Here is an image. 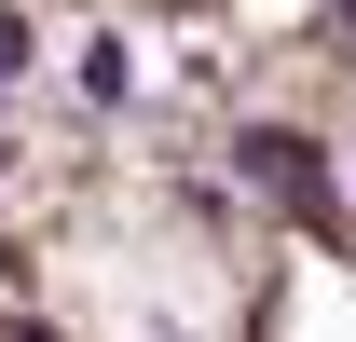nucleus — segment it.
Instances as JSON below:
<instances>
[{
  "label": "nucleus",
  "mask_w": 356,
  "mask_h": 342,
  "mask_svg": "<svg viewBox=\"0 0 356 342\" xmlns=\"http://www.w3.org/2000/svg\"><path fill=\"white\" fill-rule=\"evenodd\" d=\"M233 178H247V192H261V206H288V219H315V233H329V151H315V137H288V124H233Z\"/></svg>",
  "instance_id": "nucleus-1"
},
{
  "label": "nucleus",
  "mask_w": 356,
  "mask_h": 342,
  "mask_svg": "<svg viewBox=\"0 0 356 342\" xmlns=\"http://www.w3.org/2000/svg\"><path fill=\"white\" fill-rule=\"evenodd\" d=\"M124 96H137V42L96 28V42H83V110H124Z\"/></svg>",
  "instance_id": "nucleus-2"
},
{
  "label": "nucleus",
  "mask_w": 356,
  "mask_h": 342,
  "mask_svg": "<svg viewBox=\"0 0 356 342\" xmlns=\"http://www.w3.org/2000/svg\"><path fill=\"white\" fill-rule=\"evenodd\" d=\"M28 69H42V28H28V0H0V96L28 83Z\"/></svg>",
  "instance_id": "nucleus-3"
},
{
  "label": "nucleus",
  "mask_w": 356,
  "mask_h": 342,
  "mask_svg": "<svg viewBox=\"0 0 356 342\" xmlns=\"http://www.w3.org/2000/svg\"><path fill=\"white\" fill-rule=\"evenodd\" d=\"M137 14H192V0H137Z\"/></svg>",
  "instance_id": "nucleus-4"
}]
</instances>
